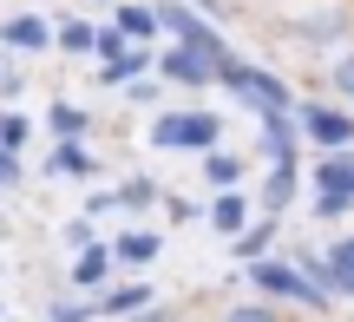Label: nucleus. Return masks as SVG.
<instances>
[{
  "instance_id": "4",
  "label": "nucleus",
  "mask_w": 354,
  "mask_h": 322,
  "mask_svg": "<svg viewBox=\"0 0 354 322\" xmlns=\"http://www.w3.org/2000/svg\"><path fill=\"white\" fill-rule=\"evenodd\" d=\"M302 132L315 145H328V152H348L354 145V118L335 112V105H302Z\"/></svg>"
},
{
  "instance_id": "5",
  "label": "nucleus",
  "mask_w": 354,
  "mask_h": 322,
  "mask_svg": "<svg viewBox=\"0 0 354 322\" xmlns=\"http://www.w3.org/2000/svg\"><path fill=\"white\" fill-rule=\"evenodd\" d=\"M158 73H165V79H177V86H203V79H223V66H216L210 53H197V46H171Z\"/></svg>"
},
{
  "instance_id": "11",
  "label": "nucleus",
  "mask_w": 354,
  "mask_h": 322,
  "mask_svg": "<svg viewBox=\"0 0 354 322\" xmlns=\"http://www.w3.org/2000/svg\"><path fill=\"white\" fill-rule=\"evenodd\" d=\"M145 303H151V289L131 283V289H112V296H99V310H105V316H138Z\"/></svg>"
},
{
  "instance_id": "2",
  "label": "nucleus",
  "mask_w": 354,
  "mask_h": 322,
  "mask_svg": "<svg viewBox=\"0 0 354 322\" xmlns=\"http://www.w3.org/2000/svg\"><path fill=\"white\" fill-rule=\"evenodd\" d=\"M348 204H354V158L328 152L322 171H315V211H322V224H328V217H342Z\"/></svg>"
},
{
  "instance_id": "19",
  "label": "nucleus",
  "mask_w": 354,
  "mask_h": 322,
  "mask_svg": "<svg viewBox=\"0 0 354 322\" xmlns=\"http://www.w3.org/2000/svg\"><path fill=\"white\" fill-rule=\"evenodd\" d=\"M0 145H7V152H20V145H26V118H20V112L0 118Z\"/></svg>"
},
{
  "instance_id": "1",
  "label": "nucleus",
  "mask_w": 354,
  "mask_h": 322,
  "mask_svg": "<svg viewBox=\"0 0 354 322\" xmlns=\"http://www.w3.org/2000/svg\"><path fill=\"white\" fill-rule=\"evenodd\" d=\"M216 138H223L216 112H165L151 125V145H165V152H216Z\"/></svg>"
},
{
  "instance_id": "13",
  "label": "nucleus",
  "mask_w": 354,
  "mask_h": 322,
  "mask_svg": "<svg viewBox=\"0 0 354 322\" xmlns=\"http://www.w3.org/2000/svg\"><path fill=\"white\" fill-rule=\"evenodd\" d=\"M46 125L59 132V145H66V138H79V132H86V112H79V105H66V99H59V105H53V118H46Z\"/></svg>"
},
{
  "instance_id": "9",
  "label": "nucleus",
  "mask_w": 354,
  "mask_h": 322,
  "mask_svg": "<svg viewBox=\"0 0 354 322\" xmlns=\"http://www.w3.org/2000/svg\"><path fill=\"white\" fill-rule=\"evenodd\" d=\"M105 270H112V250H86V257L73 263V283H79V289H99Z\"/></svg>"
},
{
  "instance_id": "21",
  "label": "nucleus",
  "mask_w": 354,
  "mask_h": 322,
  "mask_svg": "<svg viewBox=\"0 0 354 322\" xmlns=\"http://www.w3.org/2000/svg\"><path fill=\"white\" fill-rule=\"evenodd\" d=\"M20 178V152H7V145H0V184H13Z\"/></svg>"
},
{
  "instance_id": "3",
  "label": "nucleus",
  "mask_w": 354,
  "mask_h": 322,
  "mask_svg": "<svg viewBox=\"0 0 354 322\" xmlns=\"http://www.w3.org/2000/svg\"><path fill=\"white\" fill-rule=\"evenodd\" d=\"M250 283L256 289H269V296H289V303H302V310H322V289L308 283L302 270H289V263H250Z\"/></svg>"
},
{
  "instance_id": "15",
  "label": "nucleus",
  "mask_w": 354,
  "mask_h": 322,
  "mask_svg": "<svg viewBox=\"0 0 354 322\" xmlns=\"http://www.w3.org/2000/svg\"><path fill=\"white\" fill-rule=\"evenodd\" d=\"M59 46H66V53H92V46H99V33H92L86 20H66V33H59Z\"/></svg>"
},
{
  "instance_id": "8",
  "label": "nucleus",
  "mask_w": 354,
  "mask_h": 322,
  "mask_svg": "<svg viewBox=\"0 0 354 322\" xmlns=\"http://www.w3.org/2000/svg\"><path fill=\"white\" fill-rule=\"evenodd\" d=\"M46 20H39V13H20V20H7V46H26V53H33V46H46Z\"/></svg>"
},
{
  "instance_id": "17",
  "label": "nucleus",
  "mask_w": 354,
  "mask_h": 322,
  "mask_svg": "<svg viewBox=\"0 0 354 322\" xmlns=\"http://www.w3.org/2000/svg\"><path fill=\"white\" fill-rule=\"evenodd\" d=\"M53 171H79V178H86V171H92V158H86V152H79V145H73V138H66V145H59V152H53Z\"/></svg>"
},
{
  "instance_id": "14",
  "label": "nucleus",
  "mask_w": 354,
  "mask_h": 322,
  "mask_svg": "<svg viewBox=\"0 0 354 322\" xmlns=\"http://www.w3.org/2000/svg\"><path fill=\"white\" fill-rule=\"evenodd\" d=\"M112 257H118V263H151V257H158V237H118Z\"/></svg>"
},
{
  "instance_id": "7",
  "label": "nucleus",
  "mask_w": 354,
  "mask_h": 322,
  "mask_svg": "<svg viewBox=\"0 0 354 322\" xmlns=\"http://www.w3.org/2000/svg\"><path fill=\"white\" fill-rule=\"evenodd\" d=\"M210 224H216V237H243V231H250V204H243L236 191H216Z\"/></svg>"
},
{
  "instance_id": "22",
  "label": "nucleus",
  "mask_w": 354,
  "mask_h": 322,
  "mask_svg": "<svg viewBox=\"0 0 354 322\" xmlns=\"http://www.w3.org/2000/svg\"><path fill=\"white\" fill-rule=\"evenodd\" d=\"M138 322H177V316L171 310H151V316H138Z\"/></svg>"
},
{
  "instance_id": "20",
  "label": "nucleus",
  "mask_w": 354,
  "mask_h": 322,
  "mask_svg": "<svg viewBox=\"0 0 354 322\" xmlns=\"http://www.w3.org/2000/svg\"><path fill=\"white\" fill-rule=\"evenodd\" d=\"M269 231H276V224H269ZM269 231H243V237H236V250H243V257H256V250L269 244Z\"/></svg>"
},
{
  "instance_id": "16",
  "label": "nucleus",
  "mask_w": 354,
  "mask_h": 322,
  "mask_svg": "<svg viewBox=\"0 0 354 322\" xmlns=\"http://www.w3.org/2000/svg\"><path fill=\"white\" fill-rule=\"evenodd\" d=\"M223 322H282V310H269V303H236V310H223Z\"/></svg>"
},
{
  "instance_id": "12",
  "label": "nucleus",
  "mask_w": 354,
  "mask_h": 322,
  "mask_svg": "<svg viewBox=\"0 0 354 322\" xmlns=\"http://www.w3.org/2000/svg\"><path fill=\"white\" fill-rule=\"evenodd\" d=\"M118 26H125V39H151V26H158V13H151V7H138V0H131V7H118Z\"/></svg>"
},
{
  "instance_id": "18",
  "label": "nucleus",
  "mask_w": 354,
  "mask_h": 322,
  "mask_svg": "<svg viewBox=\"0 0 354 322\" xmlns=\"http://www.w3.org/2000/svg\"><path fill=\"white\" fill-rule=\"evenodd\" d=\"M328 86L342 92V99H354V53H342V60L328 66Z\"/></svg>"
},
{
  "instance_id": "6",
  "label": "nucleus",
  "mask_w": 354,
  "mask_h": 322,
  "mask_svg": "<svg viewBox=\"0 0 354 322\" xmlns=\"http://www.w3.org/2000/svg\"><path fill=\"white\" fill-rule=\"evenodd\" d=\"M308 276H322L328 289H348V296H354V237H342L328 257H315V263H308Z\"/></svg>"
},
{
  "instance_id": "10",
  "label": "nucleus",
  "mask_w": 354,
  "mask_h": 322,
  "mask_svg": "<svg viewBox=\"0 0 354 322\" xmlns=\"http://www.w3.org/2000/svg\"><path fill=\"white\" fill-rule=\"evenodd\" d=\"M203 178H210L216 191H236V178H243V158H236V152H210V165H203Z\"/></svg>"
}]
</instances>
